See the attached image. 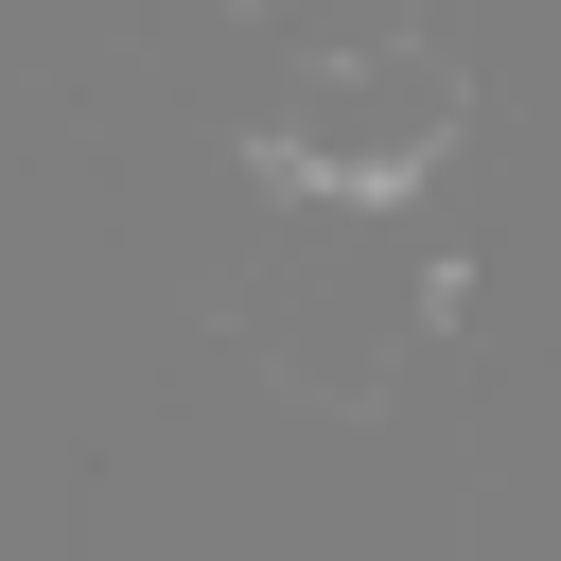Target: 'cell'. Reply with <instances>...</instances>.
I'll list each match as a JSON object with an SVG mask.
<instances>
[{"label":"cell","mask_w":561,"mask_h":561,"mask_svg":"<svg viewBox=\"0 0 561 561\" xmlns=\"http://www.w3.org/2000/svg\"><path fill=\"white\" fill-rule=\"evenodd\" d=\"M245 280H263L280 386H316V403H386V386L421 368L438 298H456L421 193H316V175H280V228L245 245Z\"/></svg>","instance_id":"obj_1"},{"label":"cell","mask_w":561,"mask_h":561,"mask_svg":"<svg viewBox=\"0 0 561 561\" xmlns=\"http://www.w3.org/2000/svg\"><path fill=\"white\" fill-rule=\"evenodd\" d=\"M456 140H473V88L438 35H333L263 88V175H316V193H421Z\"/></svg>","instance_id":"obj_2"}]
</instances>
